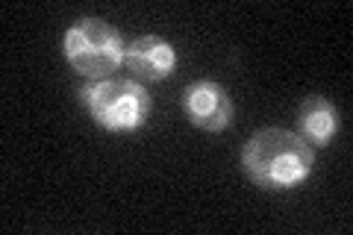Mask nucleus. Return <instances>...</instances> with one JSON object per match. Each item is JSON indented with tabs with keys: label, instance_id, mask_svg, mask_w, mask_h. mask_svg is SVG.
<instances>
[{
	"label": "nucleus",
	"instance_id": "5",
	"mask_svg": "<svg viewBox=\"0 0 353 235\" xmlns=\"http://www.w3.org/2000/svg\"><path fill=\"white\" fill-rule=\"evenodd\" d=\"M174 65H176L174 44L159 36H139L124 50V68L130 71V80L141 85L162 83L174 71Z\"/></svg>",
	"mask_w": 353,
	"mask_h": 235
},
{
	"label": "nucleus",
	"instance_id": "3",
	"mask_svg": "<svg viewBox=\"0 0 353 235\" xmlns=\"http://www.w3.org/2000/svg\"><path fill=\"white\" fill-rule=\"evenodd\" d=\"M127 44L121 32L103 18H80L65 32V56L71 68L85 80H106L124 68Z\"/></svg>",
	"mask_w": 353,
	"mask_h": 235
},
{
	"label": "nucleus",
	"instance_id": "6",
	"mask_svg": "<svg viewBox=\"0 0 353 235\" xmlns=\"http://www.w3.org/2000/svg\"><path fill=\"white\" fill-rule=\"evenodd\" d=\"M297 132L306 144L312 147H327L339 132V112L333 106V100H327L321 94H312L303 100L301 115H297Z\"/></svg>",
	"mask_w": 353,
	"mask_h": 235
},
{
	"label": "nucleus",
	"instance_id": "1",
	"mask_svg": "<svg viewBox=\"0 0 353 235\" xmlns=\"http://www.w3.org/2000/svg\"><path fill=\"white\" fill-rule=\"evenodd\" d=\"M315 165V147L301 139V132L283 127H262L241 147V167L248 180L265 192L301 185Z\"/></svg>",
	"mask_w": 353,
	"mask_h": 235
},
{
	"label": "nucleus",
	"instance_id": "2",
	"mask_svg": "<svg viewBox=\"0 0 353 235\" xmlns=\"http://www.w3.org/2000/svg\"><path fill=\"white\" fill-rule=\"evenodd\" d=\"M80 100L94 118V124L109 132L139 130L150 115L148 88L130 76H106V80L88 83L80 92Z\"/></svg>",
	"mask_w": 353,
	"mask_h": 235
},
{
	"label": "nucleus",
	"instance_id": "4",
	"mask_svg": "<svg viewBox=\"0 0 353 235\" xmlns=\"http://www.w3.org/2000/svg\"><path fill=\"white\" fill-rule=\"evenodd\" d=\"M183 112L194 127L206 132H221L233 121V100L227 88L215 80H194L183 92Z\"/></svg>",
	"mask_w": 353,
	"mask_h": 235
}]
</instances>
